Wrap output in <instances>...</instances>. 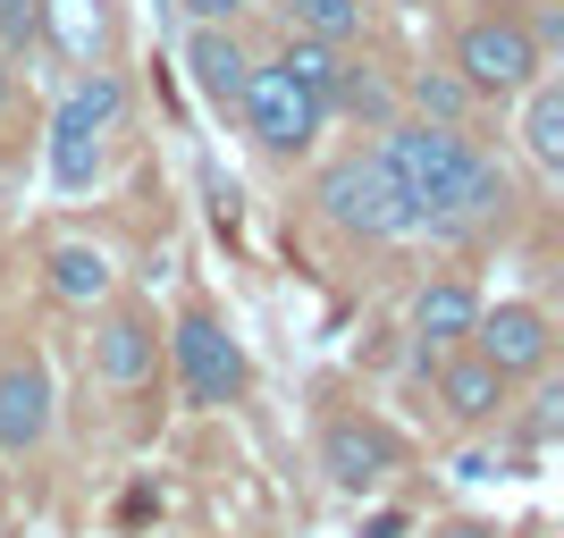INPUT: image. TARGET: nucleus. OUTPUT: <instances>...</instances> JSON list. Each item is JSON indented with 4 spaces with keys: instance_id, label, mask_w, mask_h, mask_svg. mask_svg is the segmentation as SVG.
I'll list each match as a JSON object with an SVG mask.
<instances>
[{
    "instance_id": "23",
    "label": "nucleus",
    "mask_w": 564,
    "mask_h": 538,
    "mask_svg": "<svg viewBox=\"0 0 564 538\" xmlns=\"http://www.w3.org/2000/svg\"><path fill=\"white\" fill-rule=\"evenodd\" d=\"M438 538H497L489 521H471V514H455V521H438Z\"/></svg>"
},
{
    "instance_id": "22",
    "label": "nucleus",
    "mask_w": 564,
    "mask_h": 538,
    "mask_svg": "<svg viewBox=\"0 0 564 538\" xmlns=\"http://www.w3.org/2000/svg\"><path fill=\"white\" fill-rule=\"evenodd\" d=\"M9 101H18V59L0 51V127H9Z\"/></svg>"
},
{
    "instance_id": "5",
    "label": "nucleus",
    "mask_w": 564,
    "mask_h": 538,
    "mask_svg": "<svg viewBox=\"0 0 564 538\" xmlns=\"http://www.w3.org/2000/svg\"><path fill=\"white\" fill-rule=\"evenodd\" d=\"M169 362H177V387H186L194 413H228V404L253 387V362L236 345V328L219 320L203 295L177 304V320H169Z\"/></svg>"
},
{
    "instance_id": "12",
    "label": "nucleus",
    "mask_w": 564,
    "mask_h": 538,
    "mask_svg": "<svg viewBox=\"0 0 564 538\" xmlns=\"http://www.w3.org/2000/svg\"><path fill=\"white\" fill-rule=\"evenodd\" d=\"M430 387H438V413H447L455 429H497L514 413V378H497L471 345L438 353V362H430Z\"/></svg>"
},
{
    "instance_id": "7",
    "label": "nucleus",
    "mask_w": 564,
    "mask_h": 538,
    "mask_svg": "<svg viewBox=\"0 0 564 538\" xmlns=\"http://www.w3.org/2000/svg\"><path fill=\"white\" fill-rule=\"evenodd\" d=\"M506 228H514V168H506V152L480 143L471 168H464V186L422 219V235H438V244H497Z\"/></svg>"
},
{
    "instance_id": "8",
    "label": "nucleus",
    "mask_w": 564,
    "mask_h": 538,
    "mask_svg": "<svg viewBox=\"0 0 564 538\" xmlns=\"http://www.w3.org/2000/svg\"><path fill=\"white\" fill-rule=\"evenodd\" d=\"M321 471H329V488H346V496H379L404 471V446L388 438V421L354 413V404H329V413H321Z\"/></svg>"
},
{
    "instance_id": "18",
    "label": "nucleus",
    "mask_w": 564,
    "mask_h": 538,
    "mask_svg": "<svg viewBox=\"0 0 564 538\" xmlns=\"http://www.w3.org/2000/svg\"><path fill=\"white\" fill-rule=\"evenodd\" d=\"M404 118H422V127H464V135H471L480 101H471V85L438 59V68H413V76H404Z\"/></svg>"
},
{
    "instance_id": "9",
    "label": "nucleus",
    "mask_w": 564,
    "mask_h": 538,
    "mask_svg": "<svg viewBox=\"0 0 564 538\" xmlns=\"http://www.w3.org/2000/svg\"><path fill=\"white\" fill-rule=\"evenodd\" d=\"M480 362H489L497 378H547V362H556V320H547V304H522V295H506V304H480V320H471L464 337Z\"/></svg>"
},
{
    "instance_id": "6",
    "label": "nucleus",
    "mask_w": 564,
    "mask_h": 538,
    "mask_svg": "<svg viewBox=\"0 0 564 538\" xmlns=\"http://www.w3.org/2000/svg\"><path fill=\"white\" fill-rule=\"evenodd\" d=\"M236 118H245V135H253L261 161H304L312 143L329 135V110L295 85V76L279 68V59H253V76H245V101H236Z\"/></svg>"
},
{
    "instance_id": "10",
    "label": "nucleus",
    "mask_w": 564,
    "mask_h": 538,
    "mask_svg": "<svg viewBox=\"0 0 564 538\" xmlns=\"http://www.w3.org/2000/svg\"><path fill=\"white\" fill-rule=\"evenodd\" d=\"M51 421H59V387H51L43 345H9L0 353V454H9V463L43 454Z\"/></svg>"
},
{
    "instance_id": "15",
    "label": "nucleus",
    "mask_w": 564,
    "mask_h": 538,
    "mask_svg": "<svg viewBox=\"0 0 564 538\" xmlns=\"http://www.w3.org/2000/svg\"><path fill=\"white\" fill-rule=\"evenodd\" d=\"M186 76H194V94L212 101V110L236 118L245 76H253V51L236 43V25H194V34H186Z\"/></svg>"
},
{
    "instance_id": "19",
    "label": "nucleus",
    "mask_w": 564,
    "mask_h": 538,
    "mask_svg": "<svg viewBox=\"0 0 564 538\" xmlns=\"http://www.w3.org/2000/svg\"><path fill=\"white\" fill-rule=\"evenodd\" d=\"M286 34H312V43H371V0H286Z\"/></svg>"
},
{
    "instance_id": "11",
    "label": "nucleus",
    "mask_w": 564,
    "mask_h": 538,
    "mask_svg": "<svg viewBox=\"0 0 564 538\" xmlns=\"http://www.w3.org/2000/svg\"><path fill=\"white\" fill-rule=\"evenodd\" d=\"M85 362H94V378L110 387V396H135L143 378L161 371V320H152L143 304H127V295H110V304L94 311Z\"/></svg>"
},
{
    "instance_id": "16",
    "label": "nucleus",
    "mask_w": 564,
    "mask_h": 538,
    "mask_svg": "<svg viewBox=\"0 0 564 538\" xmlns=\"http://www.w3.org/2000/svg\"><path fill=\"white\" fill-rule=\"evenodd\" d=\"M514 127H522V161L540 168V177H564V76L540 68L531 85L514 94Z\"/></svg>"
},
{
    "instance_id": "20",
    "label": "nucleus",
    "mask_w": 564,
    "mask_h": 538,
    "mask_svg": "<svg viewBox=\"0 0 564 538\" xmlns=\"http://www.w3.org/2000/svg\"><path fill=\"white\" fill-rule=\"evenodd\" d=\"M34 43H43V0H0V51L25 59Z\"/></svg>"
},
{
    "instance_id": "17",
    "label": "nucleus",
    "mask_w": 564,
    "mask_h": 538,
    "mask_svg": "<svg viewBox=\"0 0 564 538\" xmlns=\"http://www.w3.org/2000/svg\"><path fill=\"white\" fill-rule=\"evenodd\" d=\"M270 59H279V68H286V76H295V85H304L312 101H321V110L337 118V101H346V76H354V51L312 43V34H286V43L270 51Z\"/></svg>"
},
{
    "instance_id": "3",
    "label": "nucleus",
    "mask_w": 564,
    "mask_h": 538,
    "mask_svg": "<svg viewBox=\"0 0 564 538\" xmlns=\"http://www.w3.org/2000/svg\"><path fill=\"white\" fill-rule=\"evenodd\" d=\"M312 211H321V228L346 235V244H397V235H413V211H404V194L388 186V168L371 161V143H362V152H337V161L312 177Z\"/></svg>"
},
{
    "instance_id": "13",
    "label": "nucleus",
    "mask_w": 564,
    "mask_h": 538,
    "mask_svg": "<svg viewBox=\"0 0 564 538\" xmlns=\"http://www.w3.org/2000/svg\"><path fill=\"white\" fill-rule=\"evenodd\" d=\"M471 320H480V286L471 278H422L413 286V304H404V337H413V353L422 362H438V353H455L471 337Z\"/></svg>"
},
{
    "instance_id": "21",
    "label": "nucleus",
    "mask_w": 564,
    "mask_h": 538,
    "mask_svg": "<svg viewBox=\"0 0 564 538\" xmlns=\"http://www.w3.org/2000/svg\"><path fill=\"white\" fill-rule=\"evenodd\" d=\"M177 9H186L194 25H236L245 18V0H177Z\"/></svg>"
},
{
    "instance_id": "4",
    "label": "nucleus",
    "mask_w": 564,
    "mask_h": 538,
    "mask_svg": "<svg viewBox=\"0 0 564 538\" xmlns=\"http://www.w3.org/2000/svg\"><path fill=\"white\" fill-rule=\"evenodd\" d=\"M447 68L471 85V101H514L531 76L547 68L540 43H531V25H522V9H471L464 25H455V43H447Z\"/></svg>"
},
{
    "instance_id": "14",
    "label": "nucleus",
    "mask_w": 564,
    "mask_h": 538,
    "mask_svg": "<svg viewBox=\"0 0 564 538\" xmlns=\"http://www.w3.org/2000/svg\"><path fill=\"white\" fill-rule=\"evenodd\" d=\"M43 286H51V304H68V311H101L118 295V261L101 244H85V235H59L43 253Z\"/></svg>"
},
{
    "instance_id": "25",
    "label": "nucleus",
    "mask_w": 564,
    "mask_h": 538,
    "mask_svg": "<svg viewBox=\"0 0 564 538\" xmlns=\"http://www.w3.org/2000/svg\"><path fill=\"white\" fill-rule=\"evenodd\" d=\"M404 9H422V0H404Z\"/></svg>"
},
{
    "instance_id": "1",
    "label": "nucleus",
    "mask_w": 564,
    "mask_h": 538,
    "mask_svg": "<svg viewBox=\"0 0 564 538\" xmlns=\"http://www.w3.org/2000/svg\"><path fill=\"white\" fill-rule=\"evenodd\" d=\"M471 152H480V135H464V127H422V118H388L371 143V161L388 168V186L404 194V211H413V235H422V219L447 202L455 186H464Z\"/></svg>"
},
{
    "instance_id": "2",
    "label": "nucleus",
    "mask_w": 564,
    "mask_h": 538,
    "mask_svg": "<svg viewBox=\"0 0 564 538\" xmlns=\"http://www.w3.org/2000/svg\"><path fill=\"white\" fill-rule=\"evenodd\" d=\"M118 127H127V85H118L110 68H94L85 85H68L59 110H51V186H59V194L101 186Z\"/></svg>"
},
{
    "instance_id": "24",
    "label": "nucleus",
    "mask_w": 564,
    "mask_h": 538,
    "mask_svg": "<svg viewBox=\"0 0 564 538\" xmlns=\"http://www.w3.org/2000/svg\"><path fill=\"white\" fill-rule=\"evenodd\" d=\"M0 514H9V480H0Z\"/></svg>"
}]
</instances>
